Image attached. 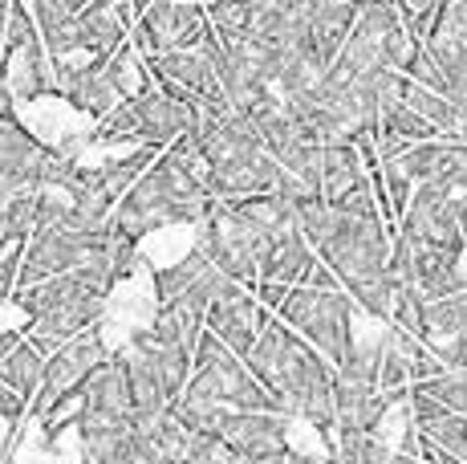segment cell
Instances as JSON below:
<instances>
[{"instance_id": "6da1fadb", "label": "cell", "mask_w": 467, "mask_h": 464, "mask_svg": "<svg viewBox=\"0 0 467 464\" xmlns=\"http://www.w3.org/2000/svg\"><path fill=\"white\" fill-rule=\"evenodd\" d=\"M215 204L212 187H208V163H203V147H200V131L179 135L147 172L139 175V184L114 204L110 228L119 237L142 240L159 228L171 225H200L208 216V208Z\"/></svg>"}, {"instance_id": "7a4b0ae2", "label": "cell", "mask_w": 467, "mask_h": 464, "mask_svg": "<svg viewBox=\"0 0 467 464\" xmlns=\"http://www.w3.org/2000/svg\"><path fill=\"white\" fill-rule=\"evenodd\" d=\"M244 363L273 391V399L281 404L285 416L309 419L321 432H329L337 424V404H334L337 367L321 351H313L297 330L285 326L276 314L265 318L256 346L248 351Z\"/></svg>"}, {"instance_id": "3957f363", "label": "cell", "mask_w": 467, "mask_h": 464, "mask_svg": "<svg viewBox=\"0 0 467 464\" xmlns=\"http://www.w3.org/2000/svg\"><path fill=\"white\" fill-rule=\"evenodd\" d=\"M293 225H297V212L281 192L215 200L208 216L200 220V245L215 261V269L253 290L260 281V261L268 245Z\"/></svg>"}, {"instance_id": "277c9868", "label": "cell", "mask_w": 467, "mask_h": 464, "mask_svg": "<svg viewBox=\"0 0 467 464\" xmlns=\"http://www.w3.org/2000/svg\"><path fill=\"white\" fill-rule=\"evenodd\" d=\"M200 147L208 163V187L215 200L268 195L281 187L285 167L265 147L248 114H203L200 111Z\"/></svg>"}, {"instance_id": "5b68a950", "label": "cell", "mask_w": 467, "mask_h": 464, "mask_svg": "<svg viewBox=\"0 0 467 464\" xmlns=\"http://www.w3.org/2000/svg\"><path fill=\"white\" fill-rule=\"evenodd\" d=\"M187 131H200V106L171 98L150 82L142 94L114 106L98 127H89V142H134V147L167 151Z\"/></svg>"}, {"instance_id": "8992f818", "label": "cell", "mask_w": 467, "mask_h": 464, "mask_svg": "<svg viewBox=\"0 0 467 464\" xmlns=\"http://www.w3.org/2000/svg\"><path fill=\"white\" fill-rule=\"evenodd\" d=\"M187 391L228 407V412H281L273 391H268L265 383L248 371V363L240 359L220 334H212V330H203L200 346H195Z\"/></svg>"}, {"instance_id": "52a82bcc", "label": "cell", "mask_w": 467, "mask_h": 464, "mask_svg": "<svg viewBox=\"0 0 467 464\" xmlns=\"http://www.w3.org/2000/svg\"><path fill=\"white\" fill-rule=\"evenodd\" d=\"M285 326H293L313 351H321L334 367L349 359L354 351V314L358 301L346 290H309V285H293L285 301L273 310Z\"/></svg>"}, {"instance_id": "ba28073f", "label": "cell", "mask_w": 467, "mask_h": 464, "mask_svg": "<svg viewBox=\"0 0 467 464\" xmlns=\"http://www.w3.org/2000/svg\"><path fill=\"white\" fill-rule=\"evenodd\" d=\"M212 33L203 0H134L130 41L142 58H159L171 49H192Z\"/></svg>"}, {"instance_id": "9c48e42d", "label": "cell", "mask_w": 467, "mask_h": 464, "mask_svg": "<svg viewBox=\"0 0 467 464\" xmlns=\"http://www.w3.org/2000/svg\"><path fill=\"white\" fill-rule=\"evenodd\" d=\"M114 237V228H66V225H41L33 232L29 248H25V261H21V285H37L49 281L57 273H69L78 265H86L98 248H106Z\"/></svg>"}, {"instance_id": "30bf717a", "label": "cell", "mask_w": 467, "mask_h": 464, "mask_svg": "<svg viewBox=\"0 0 467 464\" xmlns=\"http://www.w3.org/2000/svg\"><path fill=\"white\" fill-rule=\"evenodd\" d=\"M110 346H106L102 330H86V334L69 338L66 346H57L53 354H45V379H41V391L37 399L29 404V416H45L53 404H57L61 395H69V391H78L82 383L94 374L98 367H102L106 359H110Z\"/></svg>"}, {"instance_id": "8fae6325", "label": "cell", "mask_w": 467, "mask_h": 464, "mask_svg": "<svg viewBox=\"0 0 467 464\" xmlns=\"http://www.w3.org/2000/svg\"><path fill=\"white\" fill-rule=\"evenodd\" d=\"M399 232L423 245L447 248V253H467V237H463V204L460 195H451L439 184H419L410 195L407 212L399 220Z\"/></svg>"}, {"instance_id": "7c38bea8", "label": "cell", "mask_w": 467, "mask_h": 464, "mask_svg": "<svg viewBox=\"0 0 467 464\" xmlns=\"http://www.w3.org/2000/svg\"><path fill=\"white\" fill-rule=\"evenodd\" d=\"M57 163V147L41 142L21 119H0V204L37 192Z\"/></svg>"}, {"instance_id": "4fadbf2b", "label": "cell", "mask_w": 467, "mask_h": 464, "mask_svg": "<svg viewBox=\"0 0 467 464\" xmlns=\"http://www.w3.org/2000/svg\"><path fill=\"white\" fill-rule=\"evenodd\" d=\"M82 387H86V407H82V419H78V432H106V427H127L139 419L130 374L119 354H110Z\"/></svg>"}, {"instance_id": "5bb4252c", "label": "cell", "mask_w": 467, "mask_h": 464, "mask_svg": "<svg viewBox=\"0 0 467 464\" xmlns=\"http://www.w3.org/2000/svg\"><path fill=\"white\" fill-rule=\"evenodd\" d=\"M265 318H268V310L260 306V298H253V290L236 281L232 290H223L220 298L212 301L208 330H212V334H220L223 343L240 354V359H248V351H253L256 338H260Z\"/></svg>"}, {"instance_id": "9a60e30c", "label": "cell", "mask_w": 467, "mask_h": 464, "mask_svg": "<svg viewBox=\"0 0 467 464\" xmlns=\"http://www.w3.org/2000/svg\"><path fill=\"white\" fill-rule=\"evenodd\" d=\"M289 424L285 412H232L220 427V440L240 457H265V452L289 448Z\"/></svg>"}, {"instance_id": "2e32d148", "label": "cell", "mask_w": 467, "mask_h": 464, "mask_svg": "<svg viewBox=\"0 0 467 464\" xmlns=\"http://www.w3.org/2000/svg\"><path fill=\"white\" fill-rule=\"evenodd\" d=\"M57 94L66 98L82 119H89V127H98L114 106L127 102L122 90H119V82L110 78V66H106V61H94V66L78 69V74H66L57 82Z\"/></svg>"}, {"instance_id": "e0dca14e", "label": "cell", "mask_w": 467, "mask_h": 464, "mask_svg": "<svg viewBox=\"0 0 467 464\" xmlns=\"http://www.w3.org/2000/svg\"><path fill=\"white\" fill-rule=\"evenodd\" d=\"M362 5L358 0H309V49L321 66H334L341 46L349 41Z\"/></svg>"}, {"instance_id": "ac0fdd59", "label": "cell", "mask_w": 467, "mask_h": 464, "mask_svg": "<svg viewBox=\"0 0 467 464\" xmlns=\"http://www.w3.org/2000/svg\"><path fill=\"white\" fill-rule=\"evenodd\" d=\"M317 261V253H313V245L305 240L301 225L285 228L281 237L268 245L265 261H260V281L256 285H301L305 273H309V265Z\"/></svg>"}, {"instance_id": "d6986e66", "label": "cell", "mask_w": 467, "mask_h": 464, "mask_svg": "<svg viewBox=\"0 0 467 464\" xmlns=\"http://www.w3.org/2000/svg\"><path fill=\"white\" fill-rule=\"evenodd\" d=\"M366 184H370V167H366L358 142H334L321 151V200L326 204L337 208L346 195H354Z\"/></svg>"}, {"instance_id": "ffe728a7", "label": "cell", "mask_w": 467, "mask_h": 464, "mask_svg": "<svg viewBox=\"0 0 467 464\" xmlns=\"http://www.w3.org/2000/svg\"><path fill=\"white\" fill-rule=\"evenodd\" d=\"M212 257L203 253V245L195 240V248H187L183 257H179L175 265H163V269H155V306H163V301H175L179 293H187L195 281L203 278V273L212 269Z\"/></svg>"}, {"instance_id": "44dd1931", "label": "cell", "mask_w": 467, "mask_h": 464, "mask_svg": "<svg viewBox=\"0 0 467 464\" xmlns=\"http://www.w3.org/2000/svg\"><path fill=\"white\" fill-rule=\"evenodd\" d=\"M0 379H5L25 404H33L41 391V379H45V354L29 343V338H21V346H16V351L5 359V367H0Z\"/></svg>"}, {"instance_id": "7402d4cb", "label": "cell", "mask_w": 467, "mask_h": 464, "mask_svg": "<svg viewBox=\"0 0 467 464\" xmlns=\"http://www.w3.org/2000/svg\"><path fill=\"white\" fill-rule=\"evenodd\" d=\"M33 13V21H37L41 37H45V49H53L57 41H66L69 33H74L78 16H82V8L89 0H25Z\"/></svg>"}, {"instance_id": "603a6c76", "label": "cell", "mask_w": 467, "mask_h": 464, "mask_svg": "<svg viewBox=\"0 0 467 464\" xmlns=\"http://www.w3.org/2000/svg\"><path fill=\"white\" fill-rule=\"evenodd\" d=\"M208 21L223 46L248 41L256 25V0H208Z\"/></svg>"}, {"instance_id": "cb8c5ba5", "label": "cell", "mask_w": 467, "mask_h": 464, "mask_svg": "<svg viewBox=\"0 0 467 464\" xmlns=\"http://www.w3.org/2000/svg\"><path fill=\"white\" fill-rule=\"evenodd\" d=\"M423 318H427L423 343H435V338H467V290L451 293V298L427 301Z\"/></svg>"}, {"instance_id": "d4e9b609", "label": "cell", "mask_w": 467, "mask_h": 464, "mask_svg": "<svg viewBox=\"0 0 467 464\" xmlns=\"http://www.w3.org/2000/svg\"><path fill=\"white\" fill-rule=\"evenodd\" d=\"M171 412H175L179 424H183L187 432H195V436H220L223 419L232 416L228 407L212 404V399H203V395H192V391H183V395H179V404L171 407Z\"/></svg>"}, {"instance_id": "484cf974", "label": "cell", "mask_w": 467, "mask_h": 464, "mask_svg": "<svg viewBox=\"0 0 467 464\" xmlns=\"http://www.w3.org/2000/svg\"><path fill=\"white\" fill-rule=\"evenodd\" d=\"M419 391H427L431 399H439V404H447L451 412L467 416V371H443L435 374V379L427 383H415Z\"/></svg>"}, {"instance_id": "4316f807", "label": "cell", "mask_w": 467, "mask_h": 464, "mask_svg": "<svg viewBox=\"0 0 467 464\" xmlns=\"http://www.w3.org/2000/svg\"><path fill=\"white\" fill-rule=\"evenodd\" d=\"M183 464H244V457L232 452L220 436H195L192 432V444H187V460Z\"/></svg>"}, {"instance_id": "83f0119b", "label": "cell", "mask_w": 467, "mask_h": 464, "mask_svg": "<svg viewBox=\"0 0 467 464\" xmlns=\"http://www.w3.org/2000/svg\"><path fill=\"white\" fill-rule=\"evenodd\" d=\"M394 5H399L402 21H407V29H410V37L427 41V33H431V25H435V13L443 8V0H394Z\"/></svg>"}, {"instance_id": "f1b7e54d", "label": "cell", "mask_w": 467, "mask_h": 464, "mask_svg": "<svg viewBox=\"0 0 467 464\" xmlns=\"http://www.w3.org/2000/svg\"><path fill=\"white\" fill-rule=\"evenodd\" d=\"M25 248L29 245H13V248H0V301H8L21 285V261H25Z\"/></svg>"}, {"instance_id": "f546056e", "label": "cell", "mask_w": 467, "mask_h": 464, "mask_svg": "<svg viewBox=\"0 0 467 464\" xmlns=\"http://www.w3.org/2000/svg\"><path fill=\"white\" fill-rule=\"evenodd\" d=\"M244 464H289V448H281V452H265V457H244Z\"/></svg>"}, {"instance_id": "4dcf8cb0", "label": "cell", "mask_w": 467, "mask_h": 464, "mask_svg": "<svg viewBox=\"0 0 467 464\" xmlns=\"http://www.w3.org/2000/svg\"><path fill=\"white\" fill-rule=\"evenodd\" d=\"M289 464H329L326 457H313V452H297V448H289Z\"/></svg>"}, {"instance_id": "1f68e13d", "label": "cell", "mask_w": 467, "mask_h": 464, "mask_svg": "<svg viewBox=\"0 0 467 464\" xmlns=\"http://www.w3.org/2000/svg\"><path fill=\"white\" fill-rule=\"evenodd\" d=\"M358 5H366V0H358Z\"/></svg>"}, {"instance_id": "d6a6232c", "label": "cell", "mask_w": 467, "mask_h": 464, "mask_svg": "<svg viewBox=\"0 0 467 464\" xmlns=\"http://www.w3.org/2000/svg\"><path fill=\"white\" fill-rule=\"evenodd\" d=\"M203 5H208V0H203Z\"/></svg>"}, {"instance_id": "836d02e7", "label": "cell", "mask_w": 467, "mask_h": 464, "mask_svg": "<svg viewBox=\"0 0 467 464\" xmlns=\"http://www.w3.org/2000/svg\"><path fill=\"white\" fill-rule=\"evenodd\" d=\"M5 464H8V460H5Z\"/></svg>"}]
</instances>
